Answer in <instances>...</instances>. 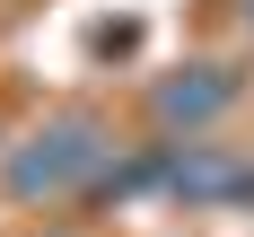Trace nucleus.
Here are the masks:
<instances>
[{
	"label": "nucleus",
	"mask_w": 254,
	"mask_h": 237,
	"mask_svg": "<svg viewBox=\"0 0 254 237\" xmlns=\"http://www.w3.org/2000/svg\"><path fill=\"white\" fill-rule=\"evenodd\" d=\"M114 158H123V141H114V123H105L97 105H53L44 123H26L0 150V184H9V202L53 211V202H70V193H88V184H105Z\"/></svg>",
	"instance_id": "1"
},
{
	"label": "nucleus",
	"mask_w": 254,
	"mask_h": 237,
	"mask_svg": "<svg viewBox=\"0 0 254 237\" xmlns=\"http://www.w3.org/2000/svg\"><path fill=\"white\" fill-rule=\"evenodd\" d=\"M158 193H176L184 211H254V150H228V141H184V150H167Z\"/></svg>",
	"instance_id": "2"
},
{
	"label": "nucleus",
	"mask_w": 254,
	"mask_h": 237,
	"mask_svg": "<svg viewBox=\"0 0 254 237\" xmlns=\"http://www.w3.org/2000/svg\"><path fill=\"white\" fill-rule=\"evenodd\" d=\"M228 105H237V71L228 62H184V71H167L149 88V123L176 132V141H202Z\"/></svg>",
	"instance_id": "3"
},
{
	"label": "nucleus",
	"mask_w": 254,
	"mask_h": 237,
	"mask_svg": "<svg viewBox=\"0 0 254 237\" xmlns=\"http://www.w3.org/2000/svg\"><path fill=\"white\" fill-rule=\"evenodd\" d=\"M237 18H246V35H254V0H237Z\"/></svg>",
	"instance_id": "4"
},
{
	"label": "nucleus",
	"mask_w": 254,
	"mask_h": 237,
	"mask_svg": "<svg viewBox=\"0 0 254 237\" xmlns=\"http://www.w3.org/2000/svg\"><path fill=\"white\" fill-rule=\"evenodd\" d=\"M44 237H70V229H44Z\"/></svg>",
	"instance_id": "5"
},
{
	"label": "nucleus",
	"mask_w": 254,
	"mask_h": 237,
	"mask_svg": "<svg viewBox=\"0 0 254 237\" xmlns=\"http://www.w3.org/2000/svg\"><path fill=\"white\" fill-rule=\"evenodd\" d=\"M0 150H9V141H0Z\"/></svg>",
	"instance_id": "6"
}]
</instances>
